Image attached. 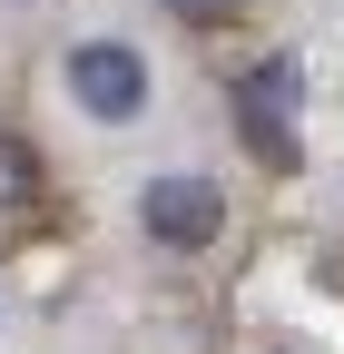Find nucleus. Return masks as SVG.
<instances>
[{
    "label": "nucleus",
    "mask_w": 344,
    "mask_h": 354,
    "mask_svg": "<svg viewBox=\"0 0 344 354\" xmlns=\"http://www.w3.org/2000/svg\"><path fill=\"white\" fill-rule=\"evenodd\" d=\"M10 10H30V0H10Z\"/></svg>",
    "instance_id": "0eeeda50"
},
{
    "label": "nucleus",
    "mask_w": 344,
    "mask_h": 354,
    "mask_svg": "<svg viewBox=\"0 0 344 354\" xmlns=\"http://www.w3.org/2000/svg\"><path fill=\"white\" fill-rule=\"evenodd\" d=\"M128 227L157 256H207L227 236V187L207 167H157V177H138V197H128Z\"/></svg>",
    "instance_id": "f03ea898"
},
{
    "label": "nucleus",
    "mask_w": 344,
    "mask_h": 354,
    "mask_svg": "<svg viewBox=\"0 0 344 354\" xmlns=\"http://www.w3.org/2000/svg\"><path fill=\"white\" fill-rule=\"evenodd\" d=\"M167 20H178V30H236L246 0H167Z\"/></svg>",
    "instance_id": "20e7f679"
},
{
    "label": "nucleus",
    "mask_w": 344,
    "mask_h": 354,
    "mask_svg": "<svg viewBox=\"0 0 344 354\" xmlns=\"http://www.w3.org/2000/svg\"><path fill=\"white\" fill-rule=\"evenodd\" d=\"M227 109H236V138L266 177H295L305 167V138H295V109H305V69L295 59H256L227 79Z\"/></svg>",
    "instance_id": "7ed1b4c3"
},
{
    "label": "nucleus",
    "mask_w": 344,
    "mask_h": 354,
    "mask_svg": "<svg viewBox=\"0 0 344 354\" xmlns=\"http://www.w3.org/2000/svg\"><path fill=\"white\" fill-rule=\"evenodd\" d=\"M59 88H69V109L89 128H138L157 109V69H148L138 39H118V30L69 39V50H59Z\"/></svg>",
    "instance_id": "f257e3e1"
},
{
    "label": "nucleus",
    "mask_w": 344,
    "mask_h": 354,
    "mask_svg": "<svg viewBox=\"0 0 344 354\" xmlns=\"http://www.w3.org/2000/svg\"><path fill=\"white\" fill-rule=\"evenodd\" d=\"M0 335H10V305H0Z\"/></svg>",
    "instance_id": "423d86ee"
},
{
    "label": "nucleus",
    "mask_w": 344,
    "mask_h": 354,
    "mask_svg": "<svg viewBox=\"0 0 344 354\" xmlns=\"http://www.w3.org/2000/svg\"><path fill=\"white\" fill-rule=\"evenodd\" d=\"M20 207H30V167H20L10 148H0V236L20 227Z\"/></svg>",
    "instance_id": "39448f33"
}]
</instances>
